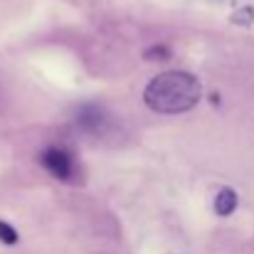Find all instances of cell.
Returning a JSON list of instances; mask_svg holds the SVG:
<instances>
[{"instance_id": "1", "label": "cell", "mask_w": 254, "mask_h": 254, "mask_svg": "<svg viewBox=\"0 0 254 254\" xmlns=\"http://www.w3.org/2000/svg\"><path fill=\"white\" fill-rule=\"evenodd\" d=\"M200 94H202V86L197 82V77H192L190 72L173 69L148 82L143 91V101L151 111H158V114H183V111H190L200 101Z\"/></svg>"}, {"instance_id": "2", "label": "cell", "mask_w": 254, "mask_h": 254, "mask_svg": "<svg viewBox=\"0 0 254 254\" xmlns=\"http://www.w3.org/2000/svg\"><path fill=\"white\" fill-rule=\"evenodd\" d=\"M40 166L57 180H72V175H74L72 156L64 148H57V146H50L40 153Z\"/></svg>"}, {"instance_id": "3", "label": "cell", "mask_w": 254, "mask_h": 254, "mask_svg": "<svg viewBox=\"0 0 254 254\" xmlns=\"http://www.w3.org/2000/svg\"><path fill=\"white\" fill-rule=\"evenodd\" d=\"M74 121H77V126H79L82 131L94 133V131H99V128L106 124V114H104V109H99V106H94V104H86L82 109H77Z\"/></svg>"}, {"instance_id": "4", "label": "cell", "mask_w": 254, "mask_h": 254, "mask_svg": "<svg viewBox=\"0 0 254 254\" xmlns=\"http://www.w3.org/2000/svg\"><path fill=\"white\" fill-rule=\"evenodd\" d=\"M237 202H240V197L232 188H220V192L215 195V212L220 217H227L237 210Z\"/></svg>"}, {"instance_id": "5", "label": "cell", "mask_w": 254, "mask_h": 254, "mask_svg": "<svg viewBox=\"0 0 254 254\" xmlns=\"http://www.w3.org/2000/svg\"><path fill=\"white\" fill-rule=\"evenodd\" d=\"M0 242H2V245H7V247L17 245V230H15L12 225L2 222V220H0Z\"/></svg>"}, {"instance_id": "6", "label": "cell", "mask_w": 254, "mask_h": 254, "mask_svg": "<svg viewBox=\"0 0 254 254\" xmlns=\"http://www.w3.org/2000/svg\"><path fill=\"white\" fill-rule=\"evenodd\" d=\"M146 57H148V60H168L170 50L168 47H151V50L146 52Z\"/></svg>"}]
</instances>
